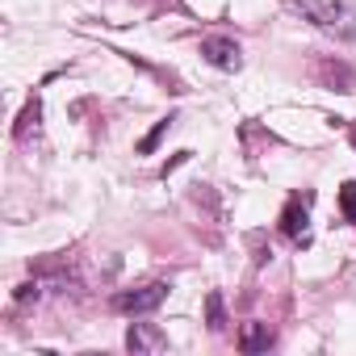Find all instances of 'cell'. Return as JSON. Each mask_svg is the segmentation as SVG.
<instances>
[{"instance_id":"9","label":"cell","mask_w":356,"mask_h":356,"mask_svg":"<svg viewBox=\"0 0 356 356\" xmlns=\"http://www.w3.org/2000/svg\"><path fill=\"white\" fill-rule=\"evenodd\" d=\"M168 126H172V118H163V122H159V126H155V130H151V134H147V138L138 143V151H155V143H159V138L168 134Z\"/></svg>"},{"instance_id":"2","label":"cell","mask_w":356,"mask_h":356,"mask_svg":"<svg viewBox=\"0 0 356 356\" xmlns=\"http://www.w3.org/2000/svg\"><path fill=\"white\" fill-rule=\"evenodd\" d=\"M163 298H168V285H163V281H151V285H138V289L118 293V298H113V306H118L122 314H151Z\"/></svg>"},{"instance_id":"6","label":"cell","mask_w":356,"mask_h":356,"mask_svg":"<svg viewBox=\"0 0 356 356\" xmlns=\"http://www.w3.org/2000/svg\"><path fill=\"white\" fill-rule=\"evenodd\" d=\"M318 80L327 84V88H335V92H352L356 88V72L343 63V59H318Z\"/></svg>"},{"instance_id":"7","label":"cell","mask_w":356,"mask_h":356,"mask_svg":"<svg viewBox=\"0 0 356 356\" xmlns=\"http://www.w3.org/2000/svg\"><path fill=\"white\" fill-rule=\"evenodd\" d=\"M239 348L243 352H268L273 348V327L268 323H248L239 331Z\"/></svg>"},{"instance_id":"8","label":"cell","mask_w":356,"mask_h":356,"mask_svg":"<svg viewBox=\"0 0 356 356\" xmlns=\"http://www.w3.org/2000/svg\"><path fill=\"white\" fill-rule=\"evenodd\" d=\"M38 113H42V109H38V101H30V105H26V113H22V122H17V130H13V134H17V138H30V126H34V130H38Z\"/></svg>"},{"instance_id":"10","label":"cell","mask_w":356,"mask_h":356,"mask_svg":"<svg viewBox=\"0 0 356 356\" xmlns=\"http://www.w3.org/2000/svg\"><path fill=\"white\" fill-rule=\"evenodd\" d=\"M210 327H214V331L227 327V314H222V298H218V293H210Z\"/></svg>"},{"instance_id":"5","label":"cell","mask_w":356,"mask_h":356,"mask_svg":"<svg viewBox=\"0 0 356 356\" xmlns=\"http://www.w3.org/2000/svg\"><path fill=\"white\" fill-rule=\"evenodd\" d=\"M202 59L214 63V67H222V72H239L243 51H239V42H231V38H206V42H202Z\"/></svg>"},{"instance_id":"1","label":"cell","mask_w":356,"mask_h":356,"mask_svg":"<svg viewBox=\"0 0 356 356\" xmlns=\"http://www.w3.org/2000/svg\"><path fill=\"white\" fill-rule=\"evenodd\" d=\"M293 9H302V17L306 22H314V26H323V30H339V34H356L348 22H352V13L343 9V0H293Z\"/></svg>"},{"instance_id":"3","label":"cell","mask_w":356,"mask_h":356,"mask_svg":"<svg viewBox=\"0 0 356 356\" xmlns=\"http://www.w3.org/2000/svg\"><path fill=\"white\" fill-rule=\"evenodd\" d=\"M281 231H285L289 239L306 243V231H310V193L285 202V210H281Z\"/></svg>"},{"instance_id":"4","label":"cell","mask_w":356,"mask_h":356,"mask_svg":"<svg viewBox=\"0 0 356 356\" xmlns=\"http://www.w3.org/2000/svg\"><path fill=\"white\" fill-rule=\"evenodd\" d=\"M126 348H130L134 356L168 352V335H163L159 327H151V323H130V331H126Z\"/></svg>"},{"instance_id":"11","label":"cell","mask_w":356,"mask_h":356,"mask_svg":"<svg viewBox=\"0 0 356 356\" xmlns=\"http://www.w3.org/2000/svg\"><path fill=\"white\" fill-rule=\"evenodd\" d=\"M339 206H343L348 222H356V185H343V193H339Z\"/></svg>"}]
</instances>
